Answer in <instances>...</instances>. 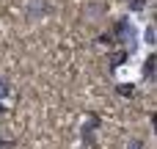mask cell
Instances as JSON below:
<instances>
[{
    "instance_id": "1",
    "label": "cell",
    "mask_w": 157,
    "mask_h": 149,
    "mask_svg": "<svg viewBox=\"0 0 157 149\" xmlns=\"http://www.w3.org/2000/svg\"><path fill=\"white\" fill-rule=\"evenodd\" d=\"M102 127V119L97 116V113H88V119L80 124V141H83V147H97V130Z\"/></svg>"
},
{
    "instance_id": "2",
    "label": "cell",
    "mask_w": 157,
    "mask_h": 149,
    "mask_svg": "<svg viewBox=\"0 0 157 149\" xmlns=\"http://www.w3.org/2000/svg\"><path fill=\"white\" fill-rule=\"evenodd\" d=\"M50 11H52V3H50V0H28L25 19H28V22H39V19H44Z\"/></svg>"
},
{
    "instance_id": "3",
    "label": "cell",
    "mask_w": 157,
    "mask_h": 149,
    "mask_svg": "<svg viewBox=\"0 0 157 149\" xmlns=\"http://www.w3.org/2000/svg\"><path fill=\"white\" fill-rule=\"evenodd\" d=\"M155 66H157V55L149 53V55L144 58V66H141V75H144L146 83H155Z\"/></svg>"
},
{
    "instance_id": "4",
    "label": "cell",
    "mask_w": 157,
    "mask_h": 149,
    "mask_svg": "<svg viewBox=\"0 0 157 149\" xmlns=\"http://www.w3.org/2000/svg\"><path fill=\"white\" fill-rule=\"evenodd\" d=\"M8 97H11V80H8L6 75H0V113L8 111V105H6Z\"/></svg>"
},
{
    "instance_id": "5",
    "label": "cell",
    "mask_w": 157,
    "mask_h": 149,
    "mask_svg": "<svg viewBox=\"0 0 157 149\" xmlns=\"http://www.w3.org/2000/svg\"><path fill=\"white\" fill-rule=\"evenodd\" d=\"M116 94L124 97V100H130V97L135 94V86H132V83H119V86H116Z\"/></svg>"
},
{
    "instance_id": "6",
    "label": "cell",
    "mask_w": 157,
    "mask_h": 149,
    "mask_svg": "<svg viewBox=\"0 0 157 149\" xmlns=\"http://www.w3.org/2000/svg\"><path fill=\"white\" fill-rule=\"evenodd\" d=\"M121 3H127L130 11H144L146 8V0H121Z\"/></svg>"
},
{
    "instance_id": "7",
    "label": "cell",
    "mask_w": 157,
    "mask_h": 149,
    "mask_svg": "<svg viewBox=\"0 0 157 149\" xmlns=\"http://www.w3.org/2000/svg\"><path fill=\"white\" fill-rule=\"evenodd\" d=\"M144 36H146V44H149V47H155V22H149V25H146V33H144Z\"/></svg>"
},
{
    "instance_id": "8",
    "label": "cell",
    "mask_w": 157,
    "mask_h": 149,
    "mask_svg": "<svg viewBox=\"0 0 157 149\" xmlns=\"http://www.w3.org/2000/svg\"><path fill=\"white\" fill-rule=\"evenodd\" d=\"M127 149H144V141L141 138H130L127 141Z\"/></svg>"
}]
</instances>
